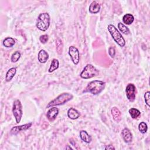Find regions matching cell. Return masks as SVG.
<instances>
[{"instance_id":"cell-12","label":"cell","mask_w":150,"mask_h":150,"mask_svg":"<svg viewBox=\"0 0 150 150\" xmlns=\"http://www.w3.org/2000/svg\"><path fill=\"white\" fill-rule=\"evenodd\" d=\"M49 59V54L45 50H40L38 53V60L41 63H45Z\"/></svg>"},{"instance_id":"cell-16","label":"cell","mask_w":150,"mask_h":150,"mask_svg":"<svg viewBox=\"0 0 150 150\" xmlns=\"http://www.w3.org/2000/svg\"><path fill=\"white\" fill-rule=\"evenodd\" d=\"M16 73V68L12 67V68L9 69L6 74V76H5L6 81H7V82L10 81L12 79V78L14 77Z\"/></svg>"},{"instance_id":"cell-23","label":"cell","mask_w":150,"mask_h":150,"mask_svg":"<svg viewBox=\"0 0 150 150\" xmlns=\"http://www.w3.org/2000/svg\"><path fill=\"white\" fill-rule=\"evenodd\" d=\"M118 28L120 29V30L121 31V32H122V33H124L125 35H127L129 33V29L125 25H124L123 23H122L121 22L118 23Z\"/></svg>"},{"instance_id":"cell-28","label":"cell","mask_w":150,"mask_h":150,"mask_svg":"<svg viewBox=\"0 0 150 150\" xmlns=\"http://www.w3.org/2000/svg\"><path fill=\"white\" fill-rule=\"evenodd\" d=\"M108 53H109V55L111 56V57L113 58L115 54V50L114 47H113L112 46L110 47L108 49Z\"/></svg>"},{"instance_id":"cell-2","label":"cell","mask_w":150,"mask_h":150,"mask_svg":"<svg viewBox=\"0 0 150 150\" xmlns=\"http://www.w3.org/2000/svg\"><path fill=\"white\" fill-rule=\"evenodd\" d=\"M73 96L72 94L68 93H64L61 94H60L59 96H57L56 98L50 101L47 105L46 106V108L52 107L56 105H59L62 104H64L68 102L70 100L73 98Z\"/></svg>"},{"instance_id":"cell-29","label":"cell","mask_w":150,"mask_h":150,"mask_svg":"<svg viewBox=\"0 0 150 150\" xmlns=\"http://www.w3.org/2000/svg\"><path fill=\"white\" fill-rule=\"evenodd\" d=\"M105 149H115V148L111 145H108L105 147Z\"/></svg>"},{"instance_id":"cell-7","label":"cell","mask_w":150,"mask_h":150,"mask_svg":"<svg viewBox=\"0 0 150 150\" xmlns=\"http://www.w3.org/2000/svg\"><path fill=\"white\" fill-rule=\"evenodd\" d=\"M69 54L70 55L73 63L77 65L80 61V53L77 47L71 46L69 48Z\"/></svg>"},{"instance_id":"cell-25","label":"cell","mask_w":150,"mask_h":150,"mask_svg":"<svg viewBox=\"0 0 150 150\" xmlns=\"http://www.w3.org/2000/svg\"><path fill=\"white\" fill-rule=\"evenodd\" d=\"M20 57H21L20 52L18 51H16L12 54V55L11 56V62L13 63H15L18 61V60L20 59Z\"/></svg>"},{"instance_id":"cell-14","label":"cell","mask_w":150,"mask_h":150,"mask_svg":"<svg viewBox=\"0 0 150 150\" xmlns=\"http://www.w3.org/2000/svg\"><path fill=\"white\" fill-rule=\"evenodd\" d=\"M67 115L69 118L72 120H75L78 118L80 117V114L76 109L74 108H70L68 110Z\"/></svg>"},{"instance_id":"cell-10","label":"cell","mask_w":150,"mask_h":150,"mask_svg":"<svg viewBox=\"0 0 150 150\" xmlns=\"http://www.w3.org/2000/svg\"><path fill=\"white\" fill-rule=\"evenodd\" d=\"M58 114L59 109L56 107H52L47 111L46 116L49 121H53L56 118Z\"/></svg>"},{"instance_id":"cell-18","label":"cell","mask_w":150,"mask_h":150,"mask_svg":"<svg viewBox=\"0 0 150 150\" xmlns=\"http://www.w3.org/2000/svg\"><path fill=\"white\" fill-rule=\"evenodd\" d=\"M134 16L131 14V13H127V14H125L124 16H123V18H122V21H123V22L126 24V25H131V23H132V22H134Z\"/></svg>"},{"instance_id":"cell-24","label":"cell","mask_w":150,"mask_h":150,"mask_svg":"<svg viewBox=\"0 0 150 150\" xmlns=\"http://www.w3.org/2000/svg\"><path fill=\"white\" fill-rule=\"evenodd\" d=\"M138 129H139V131L142 134L146 133L148 129L147 124L145 122H141L138 125Z\"/></svg>"},{"instance_id":"cell-3","label":"cell","mask_w":150,"mask_h":150,"mask_svg":"<svg viewBox=\"0 0 150 150\" xmlns=\"http://www.w3.org/2000/svg\"><path fill=\"white\" fill-rule=\"evenodd\" d=\"M107 28L108 32H110L114 41L121 47L124 46L125 45V41L122 35L119 32L117 29L113 25L111 24L108 25Z\"/></svg>"},{"instance_id":"cell-19","label":"cell","mask_w":150,"mask_h":150,"mask_svg":"<svg viewBox=\"0 0 150 150\" xmlns=\"http://www.w3.org/2000/svg\"><path fill=\"white\" fill-rule=\"evenodd\" d=\"M15 43V41L14 39L11 37L6 38L3 41V45L6 47H11Z\"/></svg>"},{"instance_id":"cell-6","label":"cell","mask_w":150,"mask_h":150,"mask_svg":"<svg viewBox=\"0 0 150 150\" xmlns=\"http://www.w3.org/2000/svg\"><path fill=\"white\" fill-rule=\"evenodd\" d=\"M12 112L16 123H19L23 115L22 105L20 100H16L14 101L12 106Z\"/></svg>"},{"instance_id":"cell-1","label":"cell","mask_w":150,"mask_h":150,"mask_svg":"<svg viewBox=\"0 0 150 150\" xmlns=\"http://www.w3.org/2000/svg\"><path fill=\"white\" fill-rule=\"evenodd\" d=\"M105 83L101 80H94L90 82L83 92L90 93L93 95L100 94L104 88Z\"/></svg>"},{"instance_id":"cell-13","label":"cell","mask_w":150,"mask_h":150,"mask_svg":"<svg viewBox=\"0 0 150 150\" xmlns=\"http://www.w3.org/2000/svg\"><path fill=\"white\" fill-rule=\"evenodd\" d=\"M111 112L114 120L117 122H120L121 120V113L120 110L117 107H114L112 108Z\"/></svg>"},{"instance_id":"cell-17","label":"cell","mask_w":150,"mask_h":150,"mask_svg":"<svg viewBox=\"0 0 150 150\" xmlns=\"http://www.w3.org/2000/svg\"><path fill=\"white\" fill-rule=\"evenodd\" d=\"M80 137L84 142L87 144H89L91 141V136L84 130H81L80 132Z\"/></svg>"},{"instance_id":"cell-4","label":"cell","mask_w":150,"mask_h":150,"mask_svg":"<svg viewBox=\"0 0 150 150\" xmlns=\"http://www.w3.org/2000/svg\"><path fill=\"white\" fill-rule=\"evenodd\" d=\"M50 25V16L47 13H40L38 18L36 27L42 31H46Z\"/></svg>"},{"instance_id":"cell-22","label":"cell","mask_w":150,"mask_h":150,"mask_svg":"<svg viewBox=\"0 0 150 150\" xmlns=\"http://www.w3.org/2000/svg\"><path fill=\"white\" fill-rule=\"evenodd\" d=\"M129 113L132 118H137L141 114L140 111L138 109L135 108H130L129 110Z\"/></svg>"},{"instance_id":"cell-20","label":"cell","mask_w":150,"mask_h":150,"mask_svg":"<svg viewBox=\"0 0 150 150\" xmlns=\"http://www.w3.org/2000/svg\"><path fill=\"white\" fill-rule=\"evenodd\" d=\"M59 66V60L56 59H53L51 62L50 67L49 69V73H52L53 71L56 70V69H58Z\"/></svg>"},{"instance_id":"cell-27","label":"cell","mask_w":150,"mask_h":150,"mask_svg":"<svg viewBox=\"0 0 150 150\" xmlns=\"http://www.w3.org/2000/svg\"><path fill=\"white\" fill-rule=\"evenodd\" d=\"M48 39H49L48 35H46V34L41 35V36H40V38H39V40H40V42L42 43H46L47 42Z\"/></svg>"},{"instance_id":"cell-8","label":"cell","mask_w":150,"mask_h":150,"mask_svg":"<svg viewBox=\"0 0 150 150\" xmlns=\"http://www.w3.org/2000/svg\"><path fill=\"white\" fill-rule=\"evenodd\" d=\"M126 95L128 100L131 102H132L135 99L136 95V88L134 84L132 83H129L127 86L126 90Z\"/></svg>"},{"instance_id":"cell-21","label":"cell","mask_w":150,"mask_h":150,"mask_svg":"<svg viewBox=\"0 0 150 150\" xmlns=\"http://www.w3.org/2000/svg\"><path fill=\"white\" fill-rule=\"evenodd\" d=\"M56 51L57 53L59 54H61L63 52V45L62 40L60 39H57L56 40Z\"/></svg>"},{"instance_id":"cell-26","label":"cell","mask_w":150,"mask_h":150,"mask_svg":"<svg viewBox=\"0 0 150 150\" xmlns=\"http://www.w3.org/2000/svg\"><path fill=\"white\" fill-rule=\"evenodd\" d=\"M144 98H145V101L146 104L149 107V101H150V92L149 91H146L145 94H144Z\"/></svg>"},{"instance_id":"cell-9","label":"cell","mask_w":150,"mask_h":150,"mask_svg":"<svg viewBox=\"0 0 150 150\" xmlns=\"http://www.w3.org/2000/svg\"><path fill=\"white\" fill-rule=\"evenodd\" d=\"M32 122H29V123L25 124L24 125L13 127L11 128L10 132L12 135H16L21 131L26 130V129H29L32 126Z\"/></svg>"},{"instance_id":"cell-15","label":"cell","mask_w":150,"mask_h":150,"mask_svg":"<svg viewBox=\"0 0 150 150\" xmlns=\"http://www.w3.org/2000/svg\"><path fill=\"white\" fill-rule=\"evenodd\" d=\"M100 5L96 1H93L89 6V12L91 13H97L100 11Z\"/></svg>"},{"instance_id":"cell-5","label":"cell","mask_w":150,"mask_h":150,"mask_svg":"<svg viewBox=\"0 0 150 150\" xmlns=\"http://www.w3.org/2000/svg\"><path fill=\"white\" fill-rule=\"evenodd\" d=\"M98 74V71L94 66L91 64H87L81 72L80 76L82 79H88L97 76Z\"/></svg>"},{"instance_id":"cell-11","label":"cell","mask_w":150,"mask_h":150,"mask_svg":"<svg viewBox=\"0 0 150 150\" xmlns=\"http://www.w3.org/2000/svg\"><path fill=\"white\" fill-rule=\"evenodd\" d=\"M122 135L123 139H124V140L125 142L129 143V142H131L132 141V135L131 132H130V131L128 128H125L122 129Z\"/></svg>"}]
</instances>
